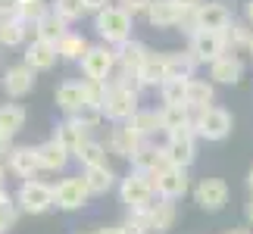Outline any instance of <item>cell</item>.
I'll return each instance as SVG.
<instances>
[{
    "label": "cell",
    "instance_id": "obj_1",
    "mask_svg": "<svg viewBox=\"0 0 253 234\" xmlns=\"http://www.w3.org/2000/svg\"><path fill=\"white\" fill-rule=\"evenodd\" d=\"M94 32L100 35L106 44L119 47L125 41H131V16L125 13L119 3H113L110 9H103V13L94 16Z\"/></svg>",
    "mask_w": 253,
    "mask_h": 234
},
{
    "label": "cell",
    "instance_id": "obj_2",
    "mask_svg": "<svg viewBox=\"0 0 253 234\" xmlns=\"http://www.w3.org/2000/svg\"><path fill=\"white\" fill-rule=\"evenodd\" d=\"M163 150H166V159L169 165H181V169H188L194 162V156H197V125H184V128L166 134V144H163Z\"/></svg>",
    "mask_w": 253,
    "mask_h": 234
},
{
    "label": "cell",
    "instance_id": "obj_3",
    "mask_svg": "<svg viewBox=\"0 0 253 234\" xmlns=\"http://www.w3.org/2000/svg\"><path fill=\"white\" fill-rule=\"evenodd\" d=\"M119 197H122L125 206H128V212L144 209V206L153 203V197H157V184H153L150 175L131 172V175H125V178L119 181Z\"/></svg>",
    "mask_w": 253,
    "mask_h": 234
},
{
    "label": "cell",
    "instance_id": "obj_4",
    "mask_svg": "<svg viewBox=\"0 0 253 234\" xmlns=\"http://www.w3.org/2000/svg\"><path fill=\"white\" fill-rule=\"evenodd\" d=\"M16 206L19 212H28V216H41L50 206H56V197H53V188L44 181H22V188L16 191Z\"/></svg>",
    "mask_w": 253,
    "mask_h": 234
},
{
    "label": "cell",
    "instance_id": "obj_5",
    "mask_svg": "<svg viewBox=\"0 0 253 234\" xmlns=\"http://www.w3.org/2000/svg\"><path fill=\"white\" fill-rule=\"evenodd\" d=\"M106 84H110V81H106ZM134 113H138V91L122 87V84H110V91H106V103H103V119L125 125Z\"/></svg>",
    "mask_w": 253,
    "mask_h": 234
},
{
    "label": "cell",
    "instance_id": "obj_6",
    "mask_svg": "<svg viewBox=\"0 0 253 234\" xmlns=\"http://www.w3.org/2000/svg\"><path fill=\"white\" fill-rule=\"evenodd\" d=\"M194 125H197V138L225 141L235 119H231V113L222 110V106H210V110H203V113H194Z\"/></svg>",
    "mask_w": 253,
    "mask_h": 234
},
{
    "label": "cell",
    "instance_id": "obj_7",
    "mask_svg": "<svg viewBox=\"0 0 253 234\" xmlns=\"http://www.w3.org/2000/svg\"><path fill=\"white\" fill-rule=\"evenodd\" d=\"M82 72L91 81H110L113 72H116V50L106 44L87 47V53L82 56Z\"/></svg>",
    "mask_w": 253,
    "mask_h": 234
},
{
    "label": "cell",
    "instance_id": "obj_8",
    "mask_svg": "<svg viewBox=\"0 0 253 234\" xmlns=\"http://www.w3.org/2000/svg\"><path fill=\"white\" fill-rule=\"evenodd\" d=\"M188 50L194 53V60L197 63H216L219 56H225L228 53V47H225V35L222 32H194L188 38Z\"/></svg>",
    "mask_w": 253,
    "mask_h": 234
},
{
    "label": "cell",
    "instance_id": "obj_9",
    "mask_svg": "<svg viewBox=\"0 0 253 234\" xmlns=\"http://www.w3.org/2000/svg\"><path fill=\"white\" fill-rule=\"evenodd\" d=\"M153 184H157V197L160 200H181L184 194H188V169H181V165H166V169H160L153 175Z\"/></svg>",
    "mask_w": 253,
    "mask_h": 234
},
{
    "label": "cell",
    "instance_id": "obj_10",
    "mask_svg": "<svg viewBox=\"0 0 253 234\" xmlns=\"http://www.w3.org/2000/svg\"><path fill=\"white\" fill-rule=\"evenodd\" d=\"M194 19H197V32H225V28L235 22L231 9L222 3V0H207L194 9Z\"/></svg>",
    "mask_w": 253,
    "mask_h": 234
},
{
    "label": "cell",
    "instance_id": "obj_11",
    "mask_svg": "<svg viewBox=\"0 0 253 234\" xmlns=\"http://www.w3.org/2000/svg\"><path fill=\"white\" fill-rule=\"evenodd\" d=\"M53 197H56V206H60V209L72 212V209H82V206H84L87 197H91V191H87L84 178L79 175V178H63V181L53 188Z\"/></svg>",
    "mask_w": 253,
    "mask_h": 234
},
{
    "label": "cell",
    "instance_id": "obj_12",
    "mask_svg": "<svg viewBox=\"0 0 253 234\" xmlns=\"http://www.w3.org/2000/svg\"><path fill=\"white\" fill-rule=\"evenodd\" d=\"M194 200H197L200 209L219 212L228 203V184L222 181V178H203L197 188H194Z\"/></svg>",
    "mask_w": 253,
    "mask_h": 234
},
{
    "label": "cell",
    "instance_id": "obj_13",
    "mask_svg": "<svg viewBox=\"0 0 253 234\" xmlns=\"http://www.w3.org/2000/svg\"><path fill=\"white\" fill-rule=\"evenodd\" d=\"M131 165H134V172H141V175H157L160 169H166L169 165V159H166V150L163 147H157L153 141H144L141 147H138V153L131 156Z\"/></svg>",
    "mask_w": 253,
    "mask_h": 234
},
{
    "label": "cell",
    "instance_id": "obj_14",
    "mask_svg": "<svg viewBox=\"0 0 253 234\" xmlns=\"http://www.w3.org/2000/svg\"><path fill=\"white\" fill-rule=\"evenodd\" d=\"M56 56H60L56 44H47V41H38V38H35V41L25 47L22 63L28 66V69H35V72H47V69H53Z\"/></svg>",
    "mask_w": 253,
    "mask_h": 234
},
{
    "label": "cell",
    "instance_id": "obj_15",
    "mask_svg": "<svg viewBox=\"0 0 253 234\" xmlns=\"http://www.w3.org/2000/svg\"><path fill=\"white\" fill-rule=\"evenodd\" d=\"M6 169L16 175V178L22 181H32L38 172H41V165H38V153L35 147H13V153L6 156Z\"/></svg>",
    "mask_w": 253,
    "mask_h": 234
},
{
    "label": "cell",
    "instance_id": "obj_16",
    "mask_svg": "<svg viewBox=\"0 0 253 234\" xmlns=\"http://www.w3.org/2000/svg\"><path fill=\"white\" fill-rule=\"evenodd\" d=\"M0 84H3L6 97H25V94H32V87H35V69H28L25 63L9 66L3 72V81Z\"/></svg>",
    "mask_w": 253,
    "mask_h": 234
},
{
    "label": "cell",
    "instance_id": "obj_17",
    "mask_svg": "<svg viewBox=\"0 0 253 234\" xmlns=\"http://www.w3.org/2000/svg\"><path fill=\"white\" fill-rule=\"evenodd\" d=\"M134 212H141V216L147 219L153 234H166L175 225V206L169 200H157V203H150V206H144V209H134Z\"/></svg>",
    "mask_w": 253,
    "mask_h": 234
},
{
    "label": "cell",
    "instance_id": "obj_18",
    "mask_svg": "<svg viewBox=\"0 0 253 234\" xmlns=\"http://www.w3.org/2000/svg\"><path fill=\"white\" fill-rule=\"evenodd\" d=\"M210 78L219 84H238L244 78V60L238 53H225L210 66Z\"/></svg>",
    "mask_w": 253,
    "mask_h": 234
},
{
    "label": "cell",
    "instance_id": "obj_19",
    "mask_svg": "<svg viewBox=\"0 0 253 234\" xmlns=\"http://www.w3.org/2000/svg\"><path fill=\"white\" fill-rule=\"evenodd\" d=\"M197 60H194L191 50H169L166 53V81H191L194 69H197Z\"/></svg>",
    "mask_w": 253,
    "mask_h": 234
},
{
    "label": "cell",
    "instance_id": "obj_20",
    "mask_svg": "<svg viewBox=\"0 0 253 234\" xmlns=\"http://www.w3.org/2000/svg\"><path fill=\"white\" fill-rule=\"evenodd\" d=\"M116 50V66L119 69H131V72H138L144 63H147V56H150V50H147V44L144 41H125V44H119V47H113Z\"/></svg>",
    "mask_w": 253,
    "mask_h": 234
},
{
    "label": "cell",
    "instance_id": "obj_21",
    "mask_svg": "<svg viewBox=\"0 0 253 234\" xmlns=\"http://www.w3.org/2000/svg\"><path fill=\"white\" fill-rule=\"evenodd\" d=\"M56 106L66 113V119L75 116L79 110H84V81H63L56 87Z\"/></svg>",
    "mask_w": 253,
    "mask_h": 234
},
{
    "label": "cell",
    "instance_id": "obj_22",
    "mask_svg": "<svg viewBox=\"0 0 253 234\" xmlns=\"http://www.w3.org/2000/svg\"><path fill=\"white\" fill-rule=\"evenodd\" d=\"M35 153H38V165H41L44 172H60V169H66V162H69V156H72L66 147H60L53 138L44 141V144H38Z\"/></svg>",
    "mask_w": 253,
    "mask_h": 234
},
{
    "label": "cell",
    "instance_id": "obj_23",
    "mask_svg": "<svg viewBox=\"0 0 253 234\" xmlns=\"http://www.w3.org/2000/svg\"><path fill=\"white\" fill-rule=\"evenodd\" d=\"M66 25H69V22H63L53 9H47V13L35 22V38H38V41H47V44H60L63 38L69 35V28H66Z\"/></svg>",
    "mask_w": 253,
    "mask_h": 234
},
{
    "label": "cell",
    "instance_id": "obj_24",
    "mask_svg": "<svg viewBox=\"0 0 253 234\" xmlns=\"http://www.w3.org/2000/svg\"><path fill=\"white\" fill-rule=\"evenodd\" d=\"M147 22L153 28H178L181 25V9L172 0H153L147 9Z\"/></svg>",
    "mask_w": 253,
    "mask_h": 234
},
{
    "label": "cell",
    "instance_id": "obj_25",
    "mask_svg": "<svg viewBox=\"0 0 253 234\" xmlns=\"http://www.w3.org/2000/svg\"><path fill=\"white\" fill-rule=\"evenodd\" d=\"M125 128H128L138 141H150L157 131H163V125H160V113H153V110H138L128 122H125Z\"/></svg>",
    "mask_w": 253,
    "mask_h": 234
},
{
    "label": "cell",
    "instance_id": "obj_26",
    "mask_svg": "<svg viewBox=\"0 0 253 234\" xmlns=\"http://www.w3.org/2000/svg\"><path fill=\"white\" fill-rule=\"evenodd\" d=\"M141 144L144 141H138L128 128H125V125H116V128L110 131V138H106V150L116 153V156H122V159H131V156L138 153Z\"/></svg>",
    "mask_w": 253,
    "mask_h": 234
},
{
    "label": "cell",
    "instance_id": "obj_27",
    "mask_svg": "<svg viewBox=\"0 0 253 234\" xmlns=\"http://www.w3.org/2000/svg\"><path fill=\"white\" fill-rule=\"evenodd\" d=\"M87 134H91V131H87V128H82V125L75 122V119H66V122H60V125H56V134H53V141L60 144V147H66V150H69V153L75 156V150H79L84 141H91Z\"/></svg>",
    "mask_w": 253,
    "mask_h": 234
},
{
    "label": "cell",
    "instance_id": "obj_28",
    "mask_svg": "<svg viewBox=\"0 0 253 234\" xmlns=\"http://www.w3.org/2000/svg\"><path fill=\"white\" fill-rule=\"evenodd\" d=\"M28 32H35V28L28 25L22 16L0 19V47H19V44H25Z\"/></svg>",
    "mask_w": 253,
    "mask_h": 234
},
{
    "label": "cell",
    "instance_id": "obj_29",
    "mask_svg": "<svg viewBox=\"0 0 253 234\" xmlns=\"http://www.w3.org/2000/svg\"><path fill=\"white\" fill-rule=\"evenodd\" d=\"M212 97H216L212 81H203V78H191V81H188V97H184V103H188L194 113L210 110V106H212Z\"/></svg>",
    "mask_w": 253,
    "mask_h": 234
},
{
    "label": "cell",
    "instance_id": "obj_30",
    "mask_svg": "<svg viewBox=\"0 0 253 234\" xmlns=\"http://www.w3.org/2000/svg\"><path fill=\"white\" fill-rule=\"evenodd\" d=\"M138 78H141V87H163L166 81V53H150L147 63L138 69Z\"/></svg>",
    "mask_w": 253,
    "mask_h": 234
},
{
    "label": "cell",
    "instance_id": "obj_31",
    "mask_svg": "<svg viewBox=\"0 0 253 234\" xmlns=\"http://www.w3.org/2000/svg\"><path fill=\"white\" fill-rule=\"evenodd\" d=\"M194 122V110L188 103H181V106H163L160 110V125H163V131L172 134V131H178L184 128V125H191Z\"/></svg>",
    "mask_w": 253,
    "mask_h": 234
},
{
    "label": "cell",
    "instance_id": "obj_32",
    "mask_svg": "<svg viewBox=\"0 0 253 234\" xmlns=\"http://www.w3.org/2000/svg\"><path fill=\"white\" fill-rule=\"evenodd\" d=\"M225 47H228V53H238V50H247L250 47V38H253V25L247 22V19H235L225 32Z\"/></svg>",
    "mask_w": 253,
    "mask_h": 234
},
{
    "label": "cell",
    "instance_id": "obj_33",
    "mask_svg": "<svg viewBox=\"0 0 253 234\" xmlns=\"http://www.w3.org/2000/svg\"><path fill=\"white\" fill-rule=\"evenodd\" d=\"M25 128V110L19 103H0V131L13 138L16 131Z\"/></svg>",
    "mask_w": 253,
    "mask_h": 234
},
{
    "label": "cell",
    "instance_id": "obj_34",
    "mask_svg": "<svg viewBox=\"0 0 253 234\" xmlns=\"http://www.w3.org/2000/svg\"><path fill=\"white\" fill-rule=\"evenodd\" d=\"M75 159L84 165V172L87 169H100V165H106V147L97 144V141H84L82 147L75 150Z\"/></svg>",
    "mask_w": 253,
    "mask_h": 234
},
{
    "label": "cell",
    "instance_id": "obj_35",
    "mask_svg": "<svg viewBox=\"0 0 253 234\" xmlns=\"http://www.w3.org/2000/svg\"><path fill=\"white\" fill-rule=\"evenodd\" d=\"M82 178H84V184H87L91 194H106L116 184V172L110 169V165H100V169H87Z\"/></svg>",
    "mask_w": 253,
    "mask_h": 234
},
{
    "label": "cell",
    "instance_id": "obj_36",
    "mask_svg": "<svg viewBox=\"0 0 253 234\" xmlns=\"http://www.w3.org/2000/svg\"><path fill=\"white\" fill-rule=\"evenodd\" d=\"M56 50H60V56H63V60H79V63H82V56L87 53V41H84L82 35L69 32V35H66L60 44H56Z\"/></svg>",
    "mask_w": 253,
    "mask_h": 234
},
{
    "label": "cell",
    "instance_id": "obj_37",
    "mask_svg": "<svg viewBox=\"0 0 253 234\" xmlns=\"http://www.w3.org/2000/svg\"><path fill=\"white\" fill-rule=\"evenodd\" d=\"M50 9H53V13L63 19V22H79V19L87 13L84 0H53Z\"/></svg>",
    "mask_w": 253,
    "mask_h": 234
},
{
    "label": "cell",
    "instance_id": "obj_38",
    "mask_svg": "<svg viewBox=\"0 0 253 234\" xmlns=\"http://www.w3.org/2000/svg\"><path fill=\"white\" fill-rule=\"evenodd\" d=\"M84 81V106H91V110H100L103 113V103H106V91H110V84L106 81H91V78H82Z\"/></svg>",
    "mask_w": 253,
    "mask_h": 234
},
{
    "label": "cell",
    "instance_id": "obj_39",
    "mask_svg": "<svg viewBox=\"0 0 253 234\" xmlns=\"http://www.w3.org/2000/svg\"><path fill=\"white\" fill-rule=\"evenodd\" d=\"M160 94H163V106H181L184 103V97H188V81H163L160 87Z\"/></svg>",
    "mask_w": 253,
    "mask_h": 234
},
{
    "label": "cell",
    "instance_id": "obj_40",
    "mask_svg": "<svg viewBox=\"0 0 253 234\" xmlns=\"http://www.w3.org/2000/svg\"><path fill=\"white\" fill-rule=\"evenodd\" d=\"M16 216H19V206H16V200H13V197L0 203V234H6L9 228L16 225Z\"/></svg>",
    "mask_w": 253,
    "mask_h": 234
},
{
    "label": "cell",
    "instance_id": "obj_41",
    "mask_svg": "<svg viewBox=\"0 0 253 234\" xmlns=\"http://www.w3.org/2000/svg\"><path fill=\"white\" fill-rule=\"evenodd\" d=\"M122 234H153V231L141 212H128V219L122 222Z\"/></svg>",
    "mask_w": 253,
    "mask_h": 234
},
{
    "label": "cell",
    "instance_id": "obj_42",
    "mask_svg": "<svg viewBox=\"0 0 253 234\" xmlns=\"http://www.w3.org/2000/svg\"><path fill=\"white\" fill-rule=\"evenodd\" d=\"M69 119H75L82 125V128H87V131H94L97 125H100V119H103V113L100 110H91V106H84V110H79L75 116H69Z\"/></svg>",
    "mask_w": 253,
    "mask_h": 234
},
{
    "label": "cell",
    "instance_id": "obj_43",
    "mask_svg": "<svg viewBox=\"0 0 253 234\" xmlns=\"http://www.w3.org/2000/svg\"><path fill=\"white\" fill-rule=\"evenodd\" d=\"M150 3H153V0H119V6H122V9H125V13H128L131 19H134V16H141V13L147 16Z\"/></svg>",
    "mask_w": 253,
    "mask_h": 234
},
{
    "label": "cell",
    "instance_id": "obj_44",
    "mask_svg": "<svg viewBox=\"0 0 253 234\" xmlns=\"http://www.w3.org/2000/svg\"><path fill=\"white\" fill-rule=\"evenodd\" d=\"M22 13V6H19V0H0V19H13Z\"/></svg>",
    "mask_w": 253,
    "mask_h": 234
},
{
    "label": "cell",
    "instance_id": "obj_45",
    "mask_svg": "<svg viewBox=\"0 0 253 234\" xmlns=\"http://www.w3.org/2000/svg\"><path fill=\"white\" fill-rule=\"evenodd\" d=\"M84 6H87V13H103V9H110L113 6V0H84Z\"/></svg>",
    "mask_w": 253,
    "mask_h": 234
},
{
    "label": "cell",
    "instance_id": "obj_46",
    "mask_svg": "<svg viewBox=\"0 0 253 234\" xmlns=\"http://www.w3.org/2000/svg\"><path fill=\"white\" fill-rule=\"evenodd\" d=\"M9 153H13V138H9V134H3V131H0V162H3V159H6Z\"/></svg>",
    "mask_w": 253,
    "mask_h": 234
},
{
    "label": "cell",
    "instance_id": "obj_47",
    "mask_svg": "<svg viewBox=\"0 0 253 234\" xmlns=\"http://www.w3.org/2000/svg\"><path fill=\"white\" fill-rule=\"evenodd\" d=\"M172 3H175V6H178V9H181V13H191V9H197V6L203 3V0H172Z\"/></svg>",
    "mask_w": 253,
    "mask_h": 234
},
{
    "label": "cell",
    "instance_id": "obj_48",
    "mask_svg": "<svg viewBox=\"0 0 253 234\" xmlns=\"http://www.w3.org/2000/svg\"><path fill=\"white\" fill-rule=\"evenodd\" d=\"M91 234H122V225H106V228H94Z\"/></svg>",
    "mask_w": 253,
    "mask_h": 234
},
{
    "label": "cell",
    "instance_id": "obj_49",
    "mask_svg": "<svg viewBox=\"0 0 253 234\" xmlns=\"http://www.w3.org/2000/svg\"><path fill=\"white\" fill-rule=\"evenodd\" d=\"M244 19L253 25V0H247V3H244Z\"/></svg>",
    "mask_w": 253,
    "mask_h": 234
},
{
    "label": "cell",
    "instance_id": "obj_50",
    "mask_svg": "<svg viewBox=\"0 0 253 234\" xmlns=\"http://www.w3.org/2000/svg\"><path fill=\"white\" fill-rule=\"evenodd\" d=\"M244 216H247V222L253 225V197H250V203H247V209H244Z\"/></svg>",
    "mask_w": 253,
    "mask_h": 234
},
{
    "label": "cell",
    "instance_id": "obj_51",
    "mask_svg": "<svg viewBox=\"0 0 253 234\" xmlns=\"http://www.w3.org/2000/svg\"><path fill=\"white\" fill-rule=\"evenodd\" d=\"M0 188H6V172H3V162H0Z\"/></svg>",
    "mask_w": 253,
    "mask_h": 234
},
{
    "label": "cell",
    "instance_id": "obj_52",
    "mask_svg": "<svg viewBox=\"0 0 253 234\" xmlns=\"http://www.w3.org/2000/svg\"><path fill=\"white\" fill-rule=\"evenodd\" d=\"M247 188H250V194H253V169L247 172Z\"/></svg>",
    "mask_w": 253,
    "mask_h": 234
},
{
    "label": "cell",
    "instance_id": "obj_53",
    "mask_svg": "<svg viewBox=\"0 0 253 234\" xmlns=\"http://www.w3.org/2000/svg\"><path fill=\"white\" fill-rule=\"evenodd\" d=\"M225 234H250L247 228H231V231H225Z\"/></svg>",
    "mask_w": 253,
    "mask_h": 234
},
{
    "label": "cell",
    "instance_id": "obj_54",
    "mask_svg": "<svg viewBox=\"0 0 253 234\" xmlns=\"http://www.w3.org/2000/svg\"><path fill=\"white\" fill-rule=\"evenodd\" d=\"M247 53H250V56H253V38H250V47H247Z\"/></svg>",
    "mask_w": 253,
    "mask_h": 234
}]
</instances>
